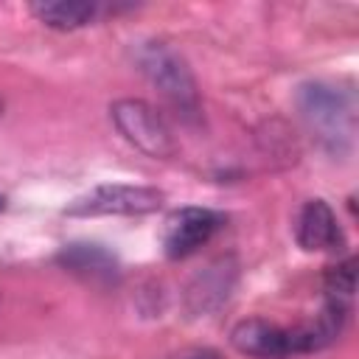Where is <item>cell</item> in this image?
<instances>
[{
    "label": "cell",
    "mask_w": 359,
    "mask_h": 359,
    "mask_svg": "<svg viewBox=\"0 0 359 359\" xmlns=\"http://www.w3.org/2000/svg\"><path fill=\"white\" fill-rule=\"evenodd\" d=\"M297 109L306 126L317 135V140L328 151H337L351 140L353 109H351V98L342 90L323 81L303 84L297 93Z\"/></svg>",
    "instance_id": "6da1fadb"
},
{
    "label": "cell",
    "mask_w": 359,
    "mask_h": 359,
    "mask_svg": "<svg viewBox=\"0 0 359 359\" xmlns=\"http://www.w3.org/2000/svg\"><path fill=\"white\" fill-rule=\"evenodd\" d=\"M137 67L140 73L180 109L194 112L196 109V81L185 65V59L171 50L165 42H143L137 45Z\"/></svg>",
    "instance_id": "7a4b0ae2"
},
{
    "label": "cell",
    "mask_w": 359,
    "mask_h": 359,
    "mask_svg": "<svg viewBox=\"0 0 359 359\" xmlns=\"http://www.w3.org/2000/svg\"><path fill=\"white\" fill-rule=\"evenodd\" d=\"M163 202H165V194L160 188L107 182L73 199L65 208V213L67 216H146L160 210Z\"/></svg>",
    "instance_id": "3957f363"
},
{
    "label": "cell",
    "mask_w": 359,
    "mask_h": 359,
    "mask_svg": "<svg viewBox=\"0 0 359 359\" xmlns=\"http://www.w3.org/2000/svg\"><path fill=\"white\" fill-rule=\"evenodd\" d=\"M115 129L123 135L126 143H132L137 151L154 160H165L177 151V143L165 126V121L157 115V109L140 98H121L109 107Z\"/></svg>",
    "instance_id": "277c9868"
},
{
    "label": "cell",
    "mask_w": 359,
    "mask_h": 359,
    "mask_svg": "<svg viewBox=\"0 0 359 359\" xmlns=\"http://www.w3.org/2000/svg\"><path fill=\"white\" fill-rule=\"evenodd\" d=\"M222 222L224 216L210 208H182L171 213V219L165 222V236H163L165 255L168 258L194 255L202 244L210 241V236L222 227Z\"/></svg>",
    "instance_id": "5b68a950"
},
{
    "label": "cell",
    "mask_w": 359,
    "mask_h": 359,
    "mask_svg": "<svg viewBox=\"0 0 359 359\" xmlns=\"http://www.w3.org/2000/svg\"><path fill=\"white\" fill-rule=\"evenodd\" d=\"M236 278H238V266H236V261L230 255L210 261L188 283V289H185V309L194 317H205V314L216 311L227 300L230 289L236 286Z\"/></svg>",
    "instance_id": "8992f818"
},
{
    "label": "cell",
    "mask_w": 359,
    "mask_h": 359,
    "mask_svg": "<svg viewBox=\"0 0 359 359\" xmlns=\"http://www.w3.org/2000/svg\"><path fill=\"white\" fill-rule=\"evenodd\" d=\"M230 342L238 353L255 356V359H283L289 356V334L286 328L261 320V317H247L233 325Z\"/></svg>",
    "instance_id": "52a82bcc"
},
{
    "label": "cell",
    "mask_w": 359,
    "mask_h": 359,
    "mask_svg": "<svg viewBox=\"0 0 359 359\" xmlns=\"http://www.w3.org/2000/svg\"><path fill=\"white\" fill-rule=\"evenodd\" d=\"M345 317H348V306L328 300L325 309L314 320L300 323L294 328H286V334H289V353H314V351L328 348L342 334Z\"/></svg>",
    "instance_id": "ba28073f"
},
{
    "label": "cell",
    "mask_w": 359,
    "mask_h": 359,
    "mask_svg": "<svg viewBox=\"0 0 359 359\" xmlns=\"http://www.w3.org/2000/svg\"><path fill=\"white\" fill-rule=\"evenodd\" d=\"M297 244L309 252H325L339 250L342 230L337 224V216L325 199H309L300 208L297 216Z\"/></svg>",
    "instance_id": "9c48e42d"
},
{
    "label": "cell",
    "mask_w": 359,
    "mask_h": 359,
    "mask_svg": "<svg viewBox=\"0 0 359 359\" xmlns=\"http://www.w3.org/2000/svg\"><path fill=\"white\" fill-rule=\"evenodd\" d=\"M56 261L67 272L84 280H93V283H112L118 278V258L101 244H90V241L67 244L59 250Z\"/></svg>",
    "instance_id": "30bf717a"
},
{
    "label": "cell",
    "mask_w": 359,
    "mask_h": 359,
    "mask_svg": "<svg viewBox=\"0 0 359 359\" xmlns=\"http://www.w3.org/2000/svg\"><path fill=\"white\" fill-rule=\"evenodd\" d=\"M31 14L56 31H76L90 25L98 17L95 3H79V0H39L31 3Z\"/></svg>",
    "instance_id": "8fae6325"
},
{
    "label": "cell",
    "mask_w": 359,
    "mask_h": 359,
    "mask_svg": "<svg viewBox=\"0 0 359 359\" xmlns=\"http://www.w3.org/2000/svg\"><path fill=\"white\" fill-rule=\"evenodd\" d=\"M323 289H325L328 300H334V303L351 300V294L356 289V258H348V261H339L337 266H328L323 275Z\"/></svg>",
    "instance_id": "7c38bea8"
},
{
    "label": "cell",
    "mask_w": 359,
    "mask_h": 359,
    "mask_svg": "<svg viewBox=\"0 0 359 359\" xmlns=\"http://www.w3.org/2000/svg\"><path fill=\"white\" fill-rule=\"evenodd\" d=\"M0 210H3V196H0Z\"/></svg>",
    "instance_id": "4fadbf2b"
},
{
    "label": "cell",
    "mask_w": 359,
    "mask_h": 359,
    "mask_svg": "<svg viewBox=\"0 0 359 359\" xmlns=\"http://www.w3.org/2000/svg\"><path fill=\"white\" fill-rule=\"evenodd\" d=\"M0 109H3V101H0Z\"/></svg>",
    "instance_id": "5bb4252c"
}]
</instances>
